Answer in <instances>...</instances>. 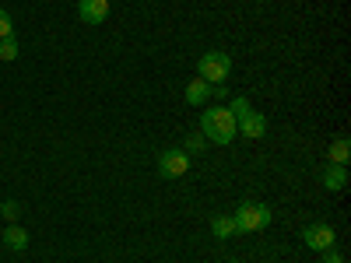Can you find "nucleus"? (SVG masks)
I'll return each instance as SVG.
<instances>
[{
	"mask_svg": "<svg viewBox=\"0 0 351 263\" xmlns=\"http://www.w3.org/2000/svg\"><path fill=\"white\" fill-rule=\"evenodd\" d=\"M200 134L204 140H211V144H232L239 134H236V116L228 112V105H211V109H204L200 116Z\"/></svg>",
	"mask_w": 351,
	"mask_h": 263,
	"instance_id": "1",
	"label": "nucleus"
},
{
	"mask_svg": "<svg viewBox=\"0 0 351 263\" xmlns=\"http://www.w3.org/2000/svg\"><path fill=\"white\" fill-rule=\"evenodd\" d=\"M232 74V60H228V53L221 49H211V53H204L200 56V64H197V77H204L208 84H225V77Z\"/></svg>",
	"mask_w": 351,
	"mask_h": 263,
	"instance_id": "2",
	"label": "nucleus"
},
{
	"mask_svg": "<svg viewBox=\"0 0 351 263\" xmlns=\"http://www.w3.org/2000/svg\"><path fill=\"white\" fill-rule=\"evenodd\" d=\"M232 218H236V228L239 231H263V228L271 225L274 214H271L267 203H239V211L232 214Z\"/></svg>",
	"mask_w": 351,
	"mask_h": 263,
	"instance_id": "3",
	"label": "nucleus"
},
{
	"mask_svg": "<svg viewBox=\"0 0 351 263\" xmlns=\"http://www.w3.org/2000/svg\"><path fill=\"white\" fill-rule=\"evenodd\" d=\"M190 172V155L183 148H169L158 155V175L162 179H180V175Z\"/></svg>",
	"mask_w": 351,
	"mask_h": 263,
	"instance_id": "4",
	"label": "nucleus"
},
{
	"mask_svg": "<svg viewBox=\"0 0 351 263\" xmlns=\"http://www.w3.org/2000/svg\"><path fill=\"white\" fill-rule=\"evenodd\" d=\"M302 242H306L309 249H316V253H327V249H334L337 236H334L330 225H309V228L302 231Z\"/></svg>",
	"mask_w": 351,
	"mask_h": 263,
	"instance_id": "5",
	"label": "nucleus"
},
{
	"mask_svg": "<svg viewBox=\"0 0 351 263\" xmlns=\"http://www.w3.org/2000/svg\"><path fill=\"white\" fill-rule=\"evenodd\" d=\"M77 14L88 25H102L109 18V0H77Z\"/></svg>",
	"mask_w": 351,
	"mask_h": 263,
	"instance_id": "6",
	"label": "nucleus"
},
{
	"mask_svg": "<svg viewBox=\"0 0 351 263\" xmlns=\"http://www.w3.org/2000/svg\"><path fill=\"white\" fill-rule=\"evenodd\" d=\"M236 134H243V137H250V140L263 137V134H267V116H260V112H246L243 120H236Z\"/></svg>",
	"mask_w": 351,
	"mask_h": 263,
	"instance_id": "7",
	"label": "nucleus"
},
{
	"mask_svg": "<svg viewBox=\"0 0 351 263\" xmlns=\"http://www.w3.org/2000/svg\"><path fill=\"white\" fill-rule=\"evenodd\" d=\"M211 99V84L204 81V77H190V84H186V102L190 105H204Z\"/></svg>",
	"mask_w": 351,
	"mask_h": 263,
	"instance_id": "8",
	"label": "nucleus"
},
{
	"mask_svg": "<svg viewBox=\"0 0 351 263\" xmlns=\"http://www.w3.org/2000/svg\"><path fill=\"white\" fill-rule=\"evenodd\" d=\"M211 231H215V239H232V236H239L236 218H232V214H215V218H211Z\"/></svg>",
	"mask_w": 351,
	"mask_h": 263,
	"instance_id": "9",
	"label": "nucleus"
},
{
	"mask_svg": "<svg viewBox=\"0 0 351 263\" xmlns=\"http://www.w3.org/2000/svg\"><path fill=\"white\" fill-rule=\"evenodd\" d=\"M324 186L334 190V193H341V190L348 186V172H344V165H327V172H324Z\"/></svg>",
	"mask_w": 351,
	"mask_h": 263,
	"instance_id": "10",
	"label": "nucleus"
},
{
	"mask_svg": "<svg viewBox=\"0 0 351 263\" xmlns=\"http://www.w3.org/2000/svg\"><path fill=\"white\" fill-rule=\"evenodd\" d=\"M4 246L14 249V253H21V249L28 246V231H25L21 225H8V231H4Z\"/></svg>",
	"mask_w": 351,
	"mask_h": 263,
	"instance_id": "11",
	"label": "nucleus"
},
{
	"mask_svg": "<svg viewBox=\"0 0 351 263\" xmlns=\"http://www.w3.org/2000/svg\"><path fill=\"white\" fill-rule=\"evenodd\" d=\"M327 158H330V165H348V158H351V140H348V137H337V140L330 144Z\"/></svg>",
	"mask_w": 351,
	"mask_h": 263,
	"instance_id": "12",
	"label": "nucleus"
},
{
	"mask_svg": "<svg viewBox=\"0 0 351 263\" xmlns=\"http://www.w3.org/2000/svg\"><path fill=\"white\" fill-rule=\"evenodd\" d=\"M18 39L14 36H8V39H0V60H14V56H18Z\"/></svg>",
	"mask_w": 351,
	"mask_h": 263,
	"instance_id": "13",
	"label": "nucleus"
},
{
	"mask_svg": "<svg viewBox=\"0 0 351 263\" xmlns=\"http://www.w3.org/2000/svg\"><path fill=\"white\" fill-rule=\"evenodd\" d=\"M228 112L236 116V120H243L246 112H253V109H250V99H246V95H236V99H232V105H228Z\"/></svg>",
	"mask_w": 351,
	"mask_h": 263,
	"instance_id": "14",
	"label": "nucleus"
},
{
	"mask_svg": "<svg viewBox=\"0 0 351 263\" xmlns=\"http://www.w3.org/2000/svg\"><path fill=\"white\" fill-rule=\"evenodd\" d=\"M204 144H208V140H204V134H193V137H186V155H197V151H204Z\"/></svg>",
	"mask_w": 351,
	"mask_h": 263,
	"instance_id": "15",
	"label": "nucleus"
},
{
	"mask_svg": "<svg viewBox=\"0 0 351 263\" xmlns=\"http://www.w3.org/2000/svg\"><path fill=\"white\" fill-rule=\"evenodd\" d=\"M8 36H14V21L8 11H0V39H8Z\"/></svg>",
	"mask_w": 351,
	"mask_h": 263,
	"instance_id": "16",
	"label": "nucleus"
},
{
	"mask_svg": "<svg viewBox=\"0 0 351 263\" xmlns=\"http://www.w3.org/2000/svg\"><path fill=\"white\" fill-rule=\"evenodd\" d=\"M0 211H4V218H18V211H21V208H18L14 200H8V203H4V208H0Z\"/></svg>",
	"mask_w": 351,
	"mask_h": 263,
	"instance_id": "17",
	"label": "nucleus"
},
{
	"mask_svg": "<svg viewBox=\"0 0 351 263\" xmlns=\"http://www.w3.org/2000/svg\"><path fill=\"white\" fill-rule=\"evenodd\" d=\"M319 256H324V263H344L337 249H327V253H319Z\"/></svg>",
	"mask_w": 351,
	"mask_h": 263,
	"instance_id": "18",
	"label": "nucleus"
},
{
	"mask_svg": "<svg viewBox=\"0 0 351 263\" xmlns=\"http://www.w3.org/2000/svg\"><path fill=\"white\" fill-rule=\"evenodd\" d=\"M232 263H239V260H232Z\"/></svg>",
	"mask_w": 351,
	"mask_h": 263,
	"instance_id": "19",
	"label": "nucleus"
}]
</instances>
